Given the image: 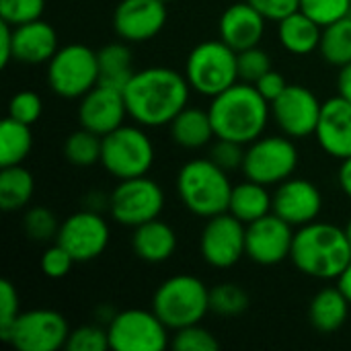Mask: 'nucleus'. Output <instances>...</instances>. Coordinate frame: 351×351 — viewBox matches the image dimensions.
I'll return each mask as SVG.
<instances>
[{"label": "nucleus", "instance_id": "4c0bfd02", "mask_svg": "<svg viewBox=\"0 0 351 351\" xmlns=\"http://www.w3.org/2000/svg\"><path fill=\"white\" fill-rule=\"evenodd\" d=\"M271 68V58L265 49H261L259 45L249 47L239 51V78L243 82H251L255 84L261 76H265Z\"/></svg>", "mask_w": 351, "mask_h": 351}, {"label": "nucleus", "instance_id": "7c9ffc66", "mask_svg": "<svg viewBox=\"0 0 351 351\" xmlns=\"http://www.w3.org/2000/svg\"><path fill=\"white\" fill-rule=\"evenodd\" d=\"M321 58L335 66L343 68L351 62V12L348 16L323 27L321 45H319Z\"/></svg>", "mask_w": 351, "mask_h": 351}, {"label": "nucleus", "instance_id": "423d86ee", "mask_svg": "<svg viewBox=\"0 0 351 351\" xmlns=\"http://www.w3.org/2000/svg\"><path fill=\"white\" fill-rule=\"evenodd\" d=\"M185 78L191 90L212 99L241 80L239 51L226 45L222 39L202 41L187 56Z\"/></svg>", "mask_w": 351, "mask_h": 351}, {"label": "nucleus", "instance_id": "e433bc0d", "mask_svg": "<svg viewBox=\"0 0 351 351\" xmlns=\"http://www.w3.org/2000/svg\"><path fill=\"white\" fill-rule=\"evenodd\" d=\"M68 351H105L111 350L109 343V331L107 327L101 325H84L78 327L70 333L68 343H66Z\"/></svg>", "mask_w": 351, "mask_h": 351}, {"label": "nucleus", "instance_id": "393cba45", "mask_svg": "<svg viewBox=\"0 0 351 351\" xmlns=\"http://www.w3.org/2000/svg\"><path fill=\"white\" fill-rule=\"evenodd\" d=\"M350 300L339 286L319 290L308 304V321L319 333L339 331L350 317Z\"/></svg>", "mask_w": 351, "mask_h": 351}, {"label": "nucleus", "instance_id": "58836bf2", "mask_svg": "<svg viewBox=\"0 0 351 351\" xmlns=\"http://www.w3.org/2000/svg\"><path fill=\"white\" fill-rule=\"evenodd\" d=\"M45 0H0V19L12 27L41 19Z\"/></svg>", "mask_w": 351, "mask_h": 351}, {"label": "nucleus", "instance_id": "ea45409f", "mask_svg": "<svg viewBox=\"0 0 351 351\" xmlns=\"http://www.w3.org/2000/svg\"><path fill=\"white\" fill-rule=\"evenodd\" d=\"M43 111V103L41 97L33 90H19L16 95H12V99L8 101V117L33 125L39 121Z\"/></svg>", "mask_w": 351, "mask_h": 351}, {"label": "nucleus", "instance_id": "7ed1b4c3", "mask_svg": "<svg viewBox=\"0 0 351 351\" xmlns=\"http://www.w3.org/2000/svg\"><path fill=\"white\" fill-rule=\"evenodd\" d=\"M290 259L308 278L337 280L351 263L350 237L346 228L315 220L296 228Z\"/></svg>", "mask_w": 351, "mask_h": 351}, {"label": "nucleus", "instance_id": "9d476101", "mask_svg": "<svg viewBox=\"0 0 351 351\" xmlns=\"http://www.w3.org/2000/svg\"><path fill=\"white\" fill-rule=\"evenodd\" d=\"M165 210V191L148 175L119 181L109 197V212L121 226L136 228L160 216Z\"/></svg>", "mask_w": 351, "mask_h": 351}, {"label": "nucleus", "instance_id": "5701e85b", "mask_svg": "<svg viewBox=\"0 0 351 351\" xmlns=\"http://www.w3.org/2000/svg\"><path fill=\"white\" fill-rule=\"evenodd\" d=\"M132 249L146 263H165L177 251V232L160 218H154L134 228Z\"/></svg>", "mask_w": 351, "mask_h": 351}, {"label": "nucleus", "instance_id": "f257e3e1", "mask_svg": "<svg viewBox=\"0 0 351 351\" xmlns=\"http://www.w3.org/2000/svg\"><path fill=\"white\" fill-rule=\"evenodd\" d=\"M191 86L175 68L150 66L134 72L123 99L128 115L142 128L169 125L189 103Z\"/></svg>", "mask_w": 351, "mask_h": 351}, {"label": "nucleus", "instance_id": "473e14b6", "mask_svg": "<svg viewBox=\"0 0 351 351\" xmlns=\"http://www.w3.org/2000/svg\"><path fill=\"white\" fill-rule=\"evenodd\" d=\"M249 308V294L239 284L224 282L210 290V313L226 319L241 317Z\"/></svg>", "mask_w": 351, "mask_h": 351}, {"label": "nucleus", "instance_id": "37998d69", "mask_svg": "<svg viewBox=\"0 0 351 351\" xmlns=\"http://www.w3.org/2000/svg\"><path fill=\"white\" fill-rule=\"evenodd\" d=\"M21 315L19 311V292L12 286V282L2 280L0 282V339L10 331L12 323Z\"/></svg>", "mask_w": 351, "mask_h": 351}, {"label": "nucleus", "instance_id": "6ab92c4d", "mask_svg": "<svg viewBox=\"0 0 351 351\" xmlns=\"http://www.w3.org/2000/svg\"><path fill=\"white\" fill-rule=\"evenodd\" d=\"M128 117V107L123 90L97 84L90 88L78 105V123L84 130L99 134L101 138L123 125Z\"/></svg>", "mask_w": 351, "mask_h": 351}, {"label": "nucleus", "instance_id": "603ef678", "mask_svg": "<svg viewBox=\"0 0 351 351\" xmlns=\"http://www.w3.org/2000/svg\"><path fill=\"white\" fill-rule=\"evenodd\" d=\"M162 2H171V0H162Z\"/></svg>", "mask_w": 351, "mask_h": 351}, {"label": "nucleus", "instance_id": "412c9836", "mask_svg": "<svg viewBox=\"0 0 351 351\" xmlns=\"http://www.w3.org/2000/svg\"><path fill=\"white\" fill-rule=\"evenodd\" d=\"M265 23L267 19L247 0L234 2L222 12L218 33L220 39L234 51H243L261 43L265 35Z\"/></svg>", "mask_w": 351, "mask_h": 351}, {"label": "nucleus", "instance_id": "a878e982", "mask_svg": "<svg viewBox=\"0 0 351 351\" xmlns=\"http://www.w3.org/2000/svg\"><path fill=\"white\" fill-rule=\"evenodd\" d=\"M169 130H171L173 142L181 148H187V150L204 148L216 138L210 111L195 109V107H185L169 123Z\"/></svg>", "mask_w": 351, "mask_h": 351}, {"label": "nucleus", "instance_id": "c03bdc74", "mask_svg": "<svg viewBox=\"0 0 351 351\" xmlns=\"http://www.w3.org/2000/svg\"><path fill=\"white\" fill-rule=\"evenodd\" d=\"M247 2L253 4L267 21H276V23L300 10V0H247Z\"/></svg>", "mask_w": 351, "mask_h": 351}, {"label": "nucleus", "instance_id": "ddd939ff", "mask_svg": "<svg viewBox=\"0 0 351 351\" xmlns=\"http://www.w3.org/2000/svg\"><path fill=\"white\" fill-rule=\"evenodd\" d=\"M199 251L204 261L216 269H228L247 255V224L230 212L208 218L202 237Z\"/></svg>", "mask_w": 351, "mask_h": 351}, {"label": "nucleus", "instance_id": "8fccbe9b", "mask_svg": "<svg viewBox=\"0 0 351 351\" xmlns=\"http://www.w3.org/2000/svg\"><path fill=\"white\" fill-rule=\"evenodd\" d=\"M337 286H339L341 292L348 296V300H350L351 304V263L346 267V271L337 278Z\"/></svg>", "mask_w": 351, "mask_h": 351}, {"label": "nucleus", "instance_id": "f8f14e48", "mask_svg": "<svg viewBox=\"0 0 351 351\" xmlns=\"http://www.w3.org/2000/svg\"><path fill=\"white\" fill-rule=\"evenodd\" d=\"M109 343L115 351H160L169 346V327L154 311L128 308L115 313L107 325Z\"/></svg>", "mask_w": 351, "mask_h": 351}, {"label": "nucleus", "instance_id": "f704fd0d", "mask_svg": "<svg viewBox=\"0 0 351 351\" xmlns=\"http://www.w3.org/2000/svg\"><path fill=\"white\" fill-rule=\"evenodd\" d=\"M171 346L177 351H216L220 348L218 339L199 323L175 331Z\"/></svg>", "mask_w": 351, "mask_h": 351}, {"label": "nucleus", "instance_id": "9b49d317", "mask_svg": "<svg viewBox=\"0 0 351 351\" xmlns=\"http://www.w3.org/2000/svg\"><path fill=\"white\" fill-rule=\"evenodd\" d=\"M70 333L64 315L51 308H33L16 317L2 341L19 351H58L66 348Z\"/></svg>", "mask_w": 351, "mask_h": 351}, {"label": "nucleus", "instance_id": "39448f33", "mask_svg": "<svg viewBox=\"0 0 351 351\" xmlns=\"http://www.w3.org/2000/svg\"><path fill=\"white\" fill-rule=\"evenodd\" d=\"M152 311L171 331L197 325L210 313V288L195 276H173L156 288Z\"/></svg>", "mask_w": 351, "mask_h": 351}, {"label": "nucleus", "instance_id": "6e6552de", "mask_svg": "<svg viewBox=\"0 0 351 351\" xmlns=\"http://www.w3.org/2000/svg\"><path fill=\"white\" fill-rule=\"evenodd\" d=\"M99 58L97 51L82 43L60 47L47 62V84L64 99H82L99 84Z\"/></svg>", "mask_w": 351, "mask_h": 351}, {"label": "nucleus", "instance_id": "f03ea898", "mask_svg": "<svg viewBox=\"0 0 351 351\" xmlns=\"http://www.w3.org/2000/svg\"><path fill=\"white\" fill-rule=\"evenodd\" d=\"M210 117L216 138L249 146L263 136L271 117V103L251 82H237L212 97Z\"/></svg>", "mask_w": 351, "mask_h": 351}, {"label": "nucleus", "instance_id": "0eeeda50", "mask_svg": "<svg viewBox=\"0 0 351 351\" xmlns=\"http://www.w3.org/2000/svg\"><path fill=\"white\" fill-rule=\"evenodd\" d=\"M154 144L142 125H119L111 134L103 136L101 165L103 169L123 181L132 177L148 175L154 165Z\"/></svg>", "mask_w": 351, "mask_h": 351}, {"label": "nucleus", "instance_id": "2eb2a0df", "mask_svg": "<svg viewBox=\"0 0 351 351\" xmlns=\"http://www.w3.org/2000/svg\"><path fill=\"white\" fill-rule=\"evenodd\" d=\"M109 237V224L101 214L95 210H80L60 224L56 243H60L76 263H88L105 253Z\"/></svg>", "mask_w": 351, "mask_h": 351}, {"label": "nucleus", "instance_id": "c85d7f7f", "mask_svg": "<svg viewBox=\"0 0 351 351\" xmlns=\"http://www.w3.org/2000/svg\"><path fill=\"white\" fill-rule=\"evenodd\" d=\"M35 193V179L23 165L2 167L0 171V208L16 212L29 206Z\"/></svg>", "mask_w": 351, "mask_h": 351}, {"label": "nucleus", "instance_id": "72a5a7b5", "mask_svg": "<svg viewBox=\"0 0 351 351\" xmlns=\"http://www.w3.org/2000/svg\"><path fill=\"white\" fill-rule=\"evenodd\" d=\"M23 228H25V234L31 241L49 243L51 239H58L60 222H58L56 214L49 208L35 206V208L27 210V214L23 218Z\"/></svg>", "mask_w": 351, "mask_h": 351}, {"label": "nucleus", "instance_id": "79ce46f5", "mask_svg": "<svg viewBox=\"0 0 351 351\" xmlns=\"http://www.w3.org/2000/svg\"><path fill=\"white\" fill-rule=\"evenodd\" d=\"M74 263H76L74 257L60 243H56L49 249H45V253L41 255L39 267H41V274L45 278L60 280V278H66L72 271Z\"/></svg>", "mask_w": 351, "mask_h": 351}, {"label": "nucleus", "instance_id": "2f4dec72", "mask_svg": "<svg viewBox=\"0 0 351 351\" xmlns=\"http://www.w3.org/2000/svg\"><path fill=\"white\" fill-rule=\"evenodd\" d=\"M101 144L103 138L90 130H76L64 142V156L74 167H93L101 162Z\"/></svg>", "mask_w": 351, "mask_h": 351}, {"label": "nucleus", "instance_id": "aec40b11", "mask_svg": "<svg viewBox=\"0 0 351 351\" xmlns=\"http://www.w3.org/2000/svg\"><path fill=\"white\" fill-rule=\"evenodd\" d=\"M317 142L325 154L343 160L351 156V101L341 95L323 103L321 119L317 125Z\"/></svg>", "mask_w": 351, "mask_h": 351}, {"label": "nucleus", "instance_id": "a18cd8bd", "mask_svg": "<svg viewBox=\"0 0 351 351\" xmlns=\"http://www.w3.org/2000/svg\"><path fill=\"white\" fill-rule=\"evenodd\" d=\"M255 86H257V90L271 103V101H276L284 90H286V86H288V82H286V78L280 74V72H276V70H269L265 76H261L257 82H255Z\"/></svg>", "mask_w": 351, "mask_h": 351}, {"label": "nucleus", "instance_id": "c9c22d12", "mask_svg": "<svg viewBox=\"0 0 351 351\" xmlns=\"http://www.w3.org/2000/svg\"><path fill=\"white\" fill-rule=\"evenodd\" d=\"M300 10L327 27L351 12V0H300Z\"/></svg>", "mask_w": 351, "mask_h": 351}, {"label": "nucleus", "instance_id": "a211bd4d", "mask_svg": "<svg viewBox=\"0 0 351 351\" xmlns=\"http://www.w3.org/2000/svg\"><path fill=\"white\" fill-rule=\"evenodd\" d=\"M323 210L321 189L302 177H290L274 191V214L284 218L294 228L311 224Z\"/></svg>", "mask_w": 351, "mask_h": 351}, {"label": "nucleus", "instance_id": "3c124183", "mask_svg": "<svg viewBox=\"0 0 351 351\" xmlns=\"http://www.w3.org/2000/svg\"><path fill=\"white\" fill-rule=\"evenodd\" d=\"M346 232H348V237H350V243H351V218H350V222H348V226H346Z\"/></svg>", "mask_w": 351, "mask_h": 351}, {"label": "nucleus", "instance_id": "f3484780", "mask_svg": "<svg viewBox=\"0 0 351 351\" xmlns=\"http://www.w3.org/2000/svg\"><path fill=\"white\" fill-rule=\"evenodd\" d=\"M167 25V2L162 0H121L113 10V29L128 43L154 39Z\"/></svg>", "mask_w": 351, "mask_h": 351}, {"label": "nucleus", "instance_id": "bb28decb", "mask_svg": "<svg viewBox=\"0 0 351 351\" xmlns=\"http://www.w3.org/2000/svg\"><path fill=\"white\" fill-rule=\"evenodd\" d=\"M228 212L241 222L251 224L274 212V193H269L265 185L247 179L232 187Z\"/></svg>", "mask_w": 351, "mask_h": 351}, {"label": "nucleus", "instance_id": "1a4fd4ad", "mask_svg": "<svg viewBox=\"0 0 351 351\" xmlns=\"http://www.w3.org/2000/svg\"><path fill=\"white\" fill-rule=\"evenodd\" d=\"M298 148L288 136H261L247 146L243 173L247 179L265 187L290 179L298 167Z\"/></svg>", "mask_w": 351, "mask_h": 351}, {"label": "nucleus", "instance_id": "4468645a", "mask_svg": "<svg viewBox=\"0 0 351 351\" xmlns=\"http://www.w3.org/2000/svg\"><path fill=\"white\" fill-rule=\"evenodd\" d=\"M323 103L304 84H288L286 90L271 101V117L284 136L304 140L317 132Z\"/></svg>", "mask_w": 351, "mask_h": 351}, {"label": "nucleus", "instance_id": "b1692460", "mask_svg": "<svg viewBox=\"0 0 351 351\" xmlns=\"http://www.w3.org/2000/svg\"><path fill=\"white\" fill-rule=\"evenodd\" d=\"M323 27L306 12L296 10L278 23V39L282 47L294 56H308L319 51Z\"/></svg>", "mask_w": 351, "mask_h": 351}, {"label": "nucleus", "instance_id": "09e8293b", "mask_svg": "<svg viewBox=\"0 0 351 351\" xmlns=\"http://www.w3.org/2000/svg\"><path fill=\"white\" fill-rule=\"evenodd\" d=\"M337 93L351 101V62L346 64L343 68H339V76H337Z\"/></svg>", "mask_w": 351, "mask_h": 351}, {"label": "nucleus", "instance_id": "a19ab883", "mask_svg": "<svg viewBox=\"0 0 351 351\" xmlns=\"http://www.w3.org/2000/svg\"><path fill=\"white\" fill-rule=\"evenodd\" d=\"M245 154H247L245 144H239V142H232V140H222V138H216V142L210 148V158L220 169H224L226 173L243 171Z\"/></svg>", "mask_w": 351, "mask_h": 351}, {"label": "nucleus", "instance_id": "20e7f679", "mask_svg": "<svg viewBox=\"0 0 351 351\" xmlns=\"http://www.w3.org/2000/svg\"><path fill=\"white\" fill-rule=\"evenodd\" d=\"M232 187L228 173L210 156L185 162L177 175V193L181 204L193 216L206 220L228 212Z\"/></svg>", "mask_w": 351, "mask_h": 351}, {"label": "nucleus", "instance_id": "4be33fe9", "mask_svg": "<svg viewBox=\"0 0 351 351\" xmlns=\"http://www.w3.org/2000/svg\"><path fill=\"white\" fill-rule=\"evenodd\" d=\"M12 58L23 64H45L60 49L56 29L41 19L12 27Z\"/></svg>", "mask_w": 351, "mask_h": 351}, {"label": "nucleus", "instance_id": "cd10ccee", "mask_svg": "<svg viewBox=\"0 0 351 351\" xmlns=\"http://www.w3.org/2000/svg\"><path fill=\"white\" fill-rule=\"evenodd\" d=\"M99 58V84L123 90L134 76V56L128 41H113L97 51Z\"/></svg>", "mask_w": 351, "mask_h": 351}, {"label": "nucleus", "instance_id": "c756f323", "mask_svg": "<svg viewBox=\"0 0 351 351\" xmlns=\"http://www.w3.org/2000/svg\"><path fill=\"white\" fill-rule=\"evenodd\" d=\"M33 148L31 125L6 117L0 125V167L23 165Z\"/></svg>", "mask_w": 351, "mask_h": 351}, {"label": "nucleus", "instance_id": "49530a36", "mask_svg": "<svg viewBox=\"0 0 351 351\" xmlns=\"http://www.w3.org/2000/svg\"><path fill=\"white\" fill-rule=\"evenodd\" d=\"M14 51V41H12V25L2 21L0 23V66L6 68L12 58Z\"/></svg>", "mask_w": 351, "mask_h": 351}, {"label": "nucleus", "instance_id": "de8ad7c7", "mask_svg": "<svg viewBox=\"0 0 351 351\" xmlns=\"http://www.w3.org/2000/svg\"><path fill=\"white\" fill-rule=\"evenodd\" d=\"M337 183H339L341 191L351 199V156L341 160L339 171H337Z\"/></svg>", "mask_w": 351, "mask_h": 351}, {"label": "nucleus", "instance_id": "dca6fc26", "mask_svg": "<svg viewBox=\"0 0 351 351\" xmlns=\"http://www.w3.org/2000/svg\"><path fill=\"white\" fill-rule=\"evenodd\" d=\"M294 234V226L271 212L247 224V257L257 265H278L290 259Z\"/></svg>", "mask_w": 351, "mask_h": 351}]
</instances>
